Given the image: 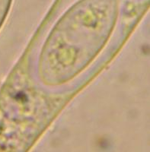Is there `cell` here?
I'll use <instances>...</instances> for the list:
<instances>
[{
	"label": "cell",
	"mask_w": 150,
	"mask_h": 152,
	"mask_svg": "<svg viewBox=\"0 0 150 152\" xmlns=\"http://www.w3.org/2000/svg\"><path fill=\"white\" fill-rule=\"evenodd\" d=\"M118 0H80L57 23L41 51L38 72L45 85L66 83L102 50L118 15Z\"/></svg>",
	"instance_id": "cell-1"
},
{
	"label": "cell",
	"mask_w": 150,
	"mask_h": 152,
	"mask_svg": "<svg viewBox=\"0 0 150 152\" xmlns=\"http://www.w3.org/2000/svg\"><path fill=\"white\" fill-rule=\"evenodd\" d=\"M12 0H0V28L9 14Z\"/></svg>",
	"instance_id": "cell-2"
}]
</instances>
